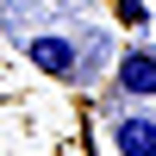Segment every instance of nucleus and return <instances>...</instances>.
<instances>
[{"label":"nucleus","instance_id":"nucleus-2","mask_svg":"<svg viewBox=\"0 0 156 156\" xmlns=\"http://www.w3.org/2000/svg\"><path fill=\"white\" fill-rule=\"evenodd\" d=\"M25 62L44 69V75L75 81V37H62V31H31V37H25Z\"/></svg>","mask_w":156,"mask_h":156},{"label":"nucleus","instance_id":"nucleus-1","mask_svg":"<svg viewBox=\"0 0 156 156\" xmlns=\"http://www.w3.org/2000/svg\"><path fill=\"white\" fill-rule=\"evenodd\" d=\"M112 87L131 94V100H156V50H150V44L119 50V62H112Z\"/></svg>","mask_w":156,"mask_h":156},{"label":"nucleus","instance_id":"nucleus-4","mask_svg":"<svg viewBox=\"0 0 156 156\" xmlns=\"http://www.w3.org/2000/svg\"><path fill=\"white\" fill-rule=\"evenodd\" d=\"M112 6H119V19H125V25H137V31L150 25V0H112Z\"/></svg>","mask_w":156,"mask_h":156},{"label":"nucleus","instance_id":"nucleus-3","mask_svg":"<svg viewBox=\"0 0 156 156\" xmlns=\"http://www.w3.org/2000/svg\"><path fill=\"white\" fill-rule=\"evenodd\" d=\"M112 156H156V119L150 112H119L112 119Z\"/></svg>","mask_w":156,"mask_h":156}]
</instances>
